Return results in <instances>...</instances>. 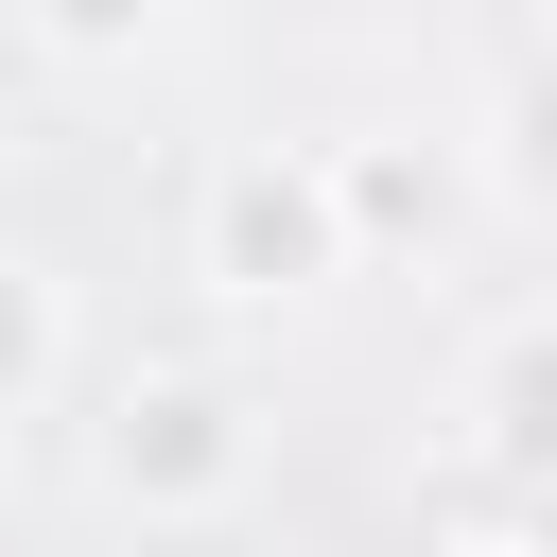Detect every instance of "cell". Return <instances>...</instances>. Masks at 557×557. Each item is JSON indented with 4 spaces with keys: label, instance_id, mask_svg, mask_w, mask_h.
<instances>
[{
    "label": "cell",
    "instance_id": "obj_1",
    "mask_svg": "<svg viewBox=\"0 0 557 557\" xmlns=\"http://www.w3.org/2000/svg\"><path fill=\"white\" fill-rule=\"evenodd\" d=\"M261 453H278V418H261L244 366H122L104 418H87V470H104V505H139V522H226V505L261 487Z\"/></svg>",
    "mask_w": 557,
    "mask_h": 557
},
{
    "label": "cell",
    "instance_id": "obj_2",
    "mask_svg": "<svg viewBox=\"0 0 557 557\" xmlns=\"http://www.w3.org/2000/svg\"><path fill=\"white\" fill-rule=\"evenodd\" d=\"M366 244H348V191H331V139H244L209 191H191V278L226 313H296L331 296Z\"/></svg>",
    "mask_w": 557,
    "mask_h": 557
},
{
    "label": "cell",
    "instance_id": "obj_3",
    "mask_svg": "<svg viewBox=\"0 0 557 557\" xmlns=\"http://www.w3.org/2000/svg\"><path fill=\"white\" fill-rule=\"evenodd\" d=\"M453 435H470V470H487V487H557V296H540V313H505V331L470 348Z\"/></svg>",
    "mask_w": 557,
    "mask_h": 557
},
{
    "label": "cell",
    "instance_id": "obj_4",
    "mask_svg": "<svg viewBox=\"0 0 557 557\" xmlns=\"http://www.w3.org/2000/svg\"><path fill=\"white\" fill-rule=\"evenodd\" d=\"M470 174H487V209L557 226V35L505 52V87H487V122H470Z\"/></svg>",
    "mask_w": 557,
    "mask_h": 557
},
{
    "label": "cell",
    "instance_id": "obj_5",
    "mask_svg": "<svg viewBox=\"0 0 557 557\" xmlns=\"http://www.w3.org/2000/svg\"><path fill=\"white\" fill-rule=\"evenodd\" d=\"M331 191H348V244H435L453 226V157L435 139H348Z\"/></svg>",
    "mask_w": 557,
    "mask_h": 557
},
{
    "label": "cell",
    "instance_id": "obj_6",
    "mask_svg": "<svg viewBox=\"0 0 557 557\" xmlns=\"http://www.w3.org/2000/svg\"><path fill=\"white\" fill-rule=\"evenodd\" d=\"M52 383H70V278L0 244V435H17V418H35Z\"/></svg>",
    "mask_w": 557,
    "mask_h": 557
},
{
    "label": "cell",
    "instance_id": "obj_7",
    "mask_svg": "<svg viewBox=\"0 0 557 557\" xmlns=\"http://www.w3.org/2000/svg\"><path fill=\"white\" fill-rule=\"evenodd\" d=\"M418 557H557V487H487V470H453V487L418 505Z\"/></svg>",
    "mask_w": 557,
    "mask_h": 557
},
{
    "label": "cell",
    "instance_id": "obj_8",
    "mask_svg": "<svg viewBox=\"0 0 557 557\" xmlns=\"http://www.w3.org/2000/svg\"><path fill=\"white\" fill-rule=\"evenodd\" d=\"M17 35H35L52 70H139V52L174 35V0H17Z\"/></svg>",
    "mask_w": 557,
    "mask_h": 557
},
{
    "label": "cell",
    "instance_id": "obj_9",
    "mask_svg": "<svg viewBox=\"0 0 557 557\" xmlns=\"http://www.w3.org/2000/svg\"><path fill=\"white\" fill-rule=\"evenodd\" d=\"M0 505H17V435H0Z\"/></svg>",
    "mask_w": 557,
    "mask_h": 557
}]
</instances>
